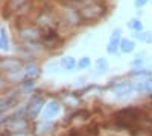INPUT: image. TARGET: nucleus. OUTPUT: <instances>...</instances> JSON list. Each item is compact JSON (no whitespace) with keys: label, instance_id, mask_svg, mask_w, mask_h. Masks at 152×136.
I'll list each match as a JSON object with an SVG mask.
<instances>
[{"label":"nucleus","instance_id":"f257e3e1","mask_svg":"<svg viewBox=\"0 0 152 136\" xmlns=\"http://www.w3.org/2000/svg\"><path fill=\"white\" fill-rule=\"evenodd\" d=\"M114 119H116V122L120 127L132 129L137 124H140V121H148L149 118L142 112V110H138L135 107H125L114 115Z\"/></svg>","mask_w":152,"mask_h":136},{"label":"nucleus","instance_id":"f03ea898","mask_svg":"<svg viewBox=\"0 0 152 136\" xmlns=\"http://www.w3.org/2000/svg\"><path fill=\"white\" fill-rule=\"evenodd\" d=\"M104 14H105V6H104L102 3H97V2L87 5V6H84V8L79 11L81 18H84V20H91V21L100 18Z\"/></svg>","mask_w":152,"mask_h":136},{"label":"nucleus","instance_id":"7ed1b4c3","mask_svg":"<svg viewBox=\"0 0 152 136\" xmlns=\"http://www.w3.org/2000/svg\"><path fill=\"white\" fill-rule=\"evenodd\" d=\"M43 107H44V98L43 97H38V95H35V97H32L31 98V101L28 103V107H26V115L29 117V118H37L38 117V114L43 110Z\"/></svg>","mask_w":152,"mask_h":136},{"label":"nucleus","instance_id":"20e7f679","mask_svg":"<svg viewBox=\"0 0 152 136\" xmlns=\"http://www.w3.org/2000/svg\"><path fill=\"white\" fill-rule=\"evenodd\" d=\"M59 110H61V104L58 100H52V101H49L44 107V112H43V118L44 121L50 119V118H53L59 114Z\"/></svg>","mask_w":152,"mask_h":136},{"label":"nucleus","instance_id":"39448f33","mask_svg":"<svg viewBox=\"0 0 152 136\" xmlns=\"http://www.w3.org/2000/svg\"><path fill=\"white\" fill-rule=\"evenodd\" d=\"M18 33H20V36L23 40H28V41H37L41 36L40 30H38L37 27H31V26L26 27V29H20Z\"/></svg>","mask_w":152,"mask_h":136},{"label":"nucleus","instance_id":"423d86ee","mask_svg":"<svg viewBox=\"0 0 152 136\" xmlns=\"http://www.w3.org/2000/svg\"><path fill=\"white\" fill-rule=\"evenodd\" d=\"M97 135H99V132H97L96 126H88L84 129H73L69 133V136H97Z\"/></svg>","mask_w":152,"mask_h":136},{"label":"nucleus","instance_id":"0eeeda50","mask_svg":"<svg viewBox=\"0 0 152 136\" xmlns=\"http://www.w3.org/2000/svg\"><path fill=\"white\" fill-rule=\"evenodd\" d=\"M0 67H2L3 71H15L21 67V60L14 59V58H9V59H2L0 62Z\"/></svg>","mask_w":152,"mask_h":136},{"label":"nucleus","instance_id":"6e6552de","mask_svg":"<svg viewBox=\"0 0 152 136\" xmlns=\"http://www.w3.org/2000/svg\"><path fill=\"white\" fill-rule=\"evenodd\" d=\"M26 129V121L24 119H9L6 122V130L9 132H21Z\"/></svg>","mask_w":152,"mask_h":136},{"label":"nucleus","instance_id":"1a4fd4ad","mask_svg":"<svg viewBox=\"0 0 152 136\" xmlns=\"http://www.w3.org/2000/svg\"><path fill=\"white\" fill-rule=\"evenodd\" d=\"M132 83H129V82H122V83H117V85H114L113 86V91L116 92L117 95H125V94H128V92H131L132 91Z\"/></svg>","mask_w":152,"mask_h":136},{"label":"nucleus","instance_id":"9d476101","mask_svg":"<svg viewBox=\"0 0 152 136\" xmlns=\"http://www.w3.org/2000/svg\"><path fill=\"white\" fill-rule=\"evenodd\" d=\"M24 76H26L29 80H34L35 77L40 76V68H38L37 65H28L26 71H24Z\"/></svg>","mask_w":152,"mask_h":136},{"label":"nucleus","instance_id":"9b49d317","mask_svg":"<svg viewBox=\"0 0 152 136\" xmlns=\"http://www.w3.org/2000/svg\"><path fill=\"white\" fill-rule=\"evenodd\" d=\"M26 2H28V0H8V3H6V6H5V11H6V9H8V11H17V9H20Z\"/></svg>","mask_w":152,"mask_h":136},{"label":"nucleus","instance_id":"f8f14e48","mask_svg":"<svg viewBox=\"0 0 152 136\" xmlns=\"http://www.w3.org/2000/svg\"><path fill=\"white\" fill-rule=\"evenodd\" d=\"M61 65L64 67L67 71L73 70L75 67H78V64H76L75 58H72V56H66V58H62V59H61Z\"/></svg>","mask_w":152,"mask_h":136},{"label":"nucleus","instance_id":"ddd939ff","mask_svg":"<svg viewBox=\"0 0 152 136\" xmlns=\"http://www.w3.org/2000/svg\"><path fill=\"white\" fill-rule=\"evenodd\" d=\"M0 47H2V50H8L9 48V40H8V33L5 27L0 29Z\"/></svg>","mask_w":152,"mask_h":136},{"label":"nucleus","instance_id":"4468645a","mask_svg":"<svg viewBox=\"0 0 152 136\" xmlns=\"http://www.w3.org/2000/svg\"><path fill=\"white\" fill-rule=\"evenodd\" d=\"M120 50L123 53H131L134 50V42L131 40H122L120 41Z\"/></svg>","mask_w":152,"mask_h":136},{"label":"nucleus","instance_id":"2eb2a0df","mask_svg":"<svg viewBox=\"0 0 152 136\" xmlns=\"http://www.w3.org/2000/svg\"><path fill=\"white\" fill-rule=\"evenodd\" d=\"M137 89L142 91V92H152V79H148L142 83L137 85Z\"/></svg>","mask_w":152,"mask_h":136},{"label":"nucleus","instance_id":"dca6fc26","mask_svg":"<svg viewBox=\"0 0 152 136\" xmlns=\"http://www.w3.org/2000/svg\"><path fill=\"white\" fill-rule=\"evenodd\" d=\"M128 27H129V29H132V30L140 32V30L143 29V24H142V21L138 20V18H132V20H129V21H128Z\"/></svg>","mask_w":152,"mask_h":136},{"label":"nucleus","instance_id":"f3484780","mask_svg":"<svg viewBox=\"0 0 152 136\" xmlns=\"http://www.w3.org/2000/svg\"><path fill=\"white\" fill-rule=\"evenodd\" d=\"M15 98L14 97H9V98H2V112H5L6 109H9V107H12L15 104Z\"/></svg>","mask_w":152,"mask_h":136},{"label":"nucleus","instance_id":"a211bd4d","mask_svg":"<svg viewBox=\"0 0 152 136\" xmlns=\"http://www.w3.org/2000/svg\"><path fill=\"white\" fill-rule=\"evenodd\" d=\"M96 65H97V70H99V71H105V70L108 68V62H107L104 58L97 59V60H96Z\"/></svg>","mask_w":152,"mask_h":136},{"label":"nucleus","instance_id":"6ab92c4d","mask_svg":"<svg viewBox=\"0 0 152 136\" xmlns=\"http://www.w3.org/2000/svg\"><path fill=\"white\" fill-rule=\"evenodd\" d=\"M90 64H91L90 58H82V59H79V62H78V68L79 70H84L87 67H90Z\"/></svg>","mask_w":152,"mask_h":136},{"label":"nucleus","instance_id":"aec40b11","mask_svg":"<svg viewBox=\"0 0 152 136\" xmlns=\"http://www.w3.org/2000/svg\"><path fill=\"white\" fill-rule=\"evenodd\" d=\"M137 38L138 40H142V41H146V42H152V33H138L137 35Z\"/></svg>","mask_w":152,"mask_h":136},{"label":"nucleus","instance_id":"412c9836","mask_svg":"<svg viewBox=\"0 0 152 136\" xmlns=\"http://www.w3.org/2000/svg\"><path fill=\"white\" fill-rule=\"evenodd\" d=\"M117 52V41H111L110 45H108V53H116Z\"/></svg>","mask_w":152,"mask_h":136},{"label":"nucleus","instance_id":"4be33fe9","mask_svg":"<svg viewBox=\"0 0 152 136\" xmlns=\"http://www.w3.org/2000/svg\"><path fill=\"white\" fill-rule=\"evenodd\" d=\"M64 100H66V101H69V103H72L73 106H75L76 103H78V100H76V98H73V95H72V94H67V95L64 97Z\"/></svg>","mask_w":152,"mask_h":136},{"label":"nucleus","instance_id":"5701e85b","mask_svg":"<svg viewBox=\"0 0 152 136\" xmlns=\"http://www.w3.org/2000/svg\"><path fill=\"white\" fill-rule=\"evenodd\" d=\"M34 88V80H26L23 85V89L24 91H28V89H32Z\"/></svg>","mask_w":152,"mask_h":136},{"label":"nucleus","instance_id":"b1692460","mask_svg":"<svg viewBox=\"0 0 152 136\" xmlns=\"http://www.w3.org/2000/svg\"><path fill=\"white\" fill-rule=\"evenodd\" d=\"M149 71H146V70H138V71H134L132 73V76H149Z\"/></svg>","mask_w":152,"mask_h":136},{"label":"nucleus","instance_id":"393cba45","mask_svg":"<svg viewBox=\"0 0 152 136\" xmlns=\"http://www.w3.org/2000/svg\"><path fill=\"white\" fill-rule=\"evenodd\" d=\"M120 38V29H117V30H114L113 32V36H111V41H117Z\"/></svg>","mask_w":152,"mask_h":136},{"label":"nucleus","instance_id":"a878e982","mask_svg":"<svg viewBox=\"0 0 152 136\" xmlns=\"http://www.w3.org/2000/svg\"><path fill=\"white\" fill-rule=\"evenodd\" d=\"M49 129H52V124H46V122H44V124H41V126H40V129H38V132H43V130H49Z\"/></svg>","mask_w":152,"mask_h":136},{"label":"nucleus","instance_id":"bb28decb","mask_svg":"<svg viewBox=\"0 0 152 136\" xmlns=\"http://www.w3.org/2000/svg\"><path fill=\"white\" fill-rule=\"evenodd\" d=\"M148 3V0H135V6L137 8H142V6H145Z\"/></svg>","mask_w":152,"mask_h":136},{"label":"nucleus","instance_id":"cd10ccee","mask_svg":"<svg viewBox=\"0 0 152 136\" xmlns=\"http://www.w3.org/2000/svg\"><path fill=\"white\" fill-rule=\"evenodd\" d=\"M151 100H152V95H151Z\"/></svg>","mask_w":152,"mask_h":136}]
</instances>
